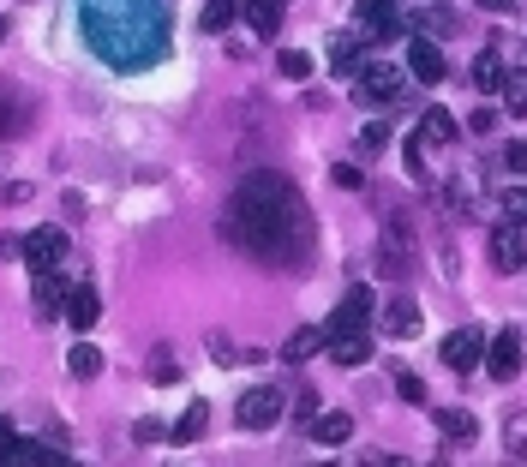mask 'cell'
I'll return each mask as SVG.
<instances>
[{"label": "cell", "instance_id": "obj_1", "mask_svg": "<svg viewBox=\"0 0 527 467\" xmlns=\"http://www.w3.org/2000/svg\"><path fill=\"white\" fill-rule=\"evenodd\" d=\"M222 240L252 252L258 264H276V270H300L306 252H312V210L300 198V186L276 168L264 174H246L240 192L228 198L222 210Z\"/></svg>", "mask_w": 527, "mask_h": 467}, {"label": "cell", "instance_id": "obj_2", "mask_svg": "<svg viewBox=\"0 0 527 467\" xmlns=\"http://www.w3.org/2000/svg\"><path fill=\"white\" fill-rule=\"evenodd\" d=\"M84 18V42L108 60V66H150L168 48V24L156 0H78Z\"/></svg>", "mask_w": 527, "mask_h": 467}, {"label": "cell", "instance_id": "obj_3", "mask_svg": "<svg viewBox=\"0 0 527 467\" xmlns=\"http://www.w3.org/2000/svg\"><path fill=\"white\" fill-rule=\"evenodd\" d=\"M354 102H408V78L390 60H366L354 72Z\"/></svg>", "mask_w": 527, "mask_h": 467}, {"label": "cell", "instance_id": "obj_4", "mask_svg": "<svg viewBox=\"0 0 527 467\" xmlns=\"http://www.w3.org/2000/svg\"><path fill=\"white\" fill-rule=\"evenodd\" d=\"M282 402H288L282 390H270V384H252V390L240 396V408H234V420H240L246 432H270V426H276V420L288 414Z\"/></svg>", "mask_w": 527, "mask_h": 467}, {"label": "cell", "instance_id": "obj_5", "mask_svg": "<svg viewBox=\"0 0 527 467\" xmlns=\"http://www.w3.org/2000/svg\"><path fill=\"white\" fill-rule=\"evenodd\" d=\"M444 198H450V210H456V216H480V210H486V174H480L474 162H456V174H450Z\"/></svg>", "mask_w": 527, "mask_h": 467}, {"label": "cell", "instance_id": "obj_6", "mask_svg": "<svg viewBox=\"0 0 527 467\" xmlns=\"http://www.w3.org/2000/svg\"><path fill=\"white\" fill-rule=\"evenodd\" d=\"M372 312H378L372 288H360V282H354V288L342 294V306L330 312V324H324V342H330V336H348V330H366V318H372Z\"/></svg>", "mask_w": 527, "mask_h": 467}, {"label": "cell", "instance_id": "obj_7", "mask_svg": "<svg viewBox=\"0 0 527 467\" xmlns=\"http://www.w3.org/2000/svg\"><path fill=\"white\" fill-rule=\"evenodd\" d=\"M438 360H444L450 372H474V366L486 360V330H474V324L450 330V336H444V348H438Z\"/></svg>", "mask_w": 527, "mask_h": 467}, {"label": "cell", "instance_id": "obj_8", "mask_svg": "<svg viewBox=\"0 0 527 467\" xmlns=\"http://www.w3.org/2000/svg\"><path fill=\"white\" fill-rule=\"evenodd\" d=\"M354 18L366 24V42H396V36H408L396 0H354Z\"/></svg>", "mask_w": 527, "mask_h": 467}, {"label": "cell", "instance_id": "obj_9", "mask_svg": "<svg viewBox=\"0 0 527 467\" xmlns=\"http://www.w3.org/2000/svg\"><path fill=\"white\" fill-rule=\"evenodd\" d=\"M378 330L390 336V342H408V336H420V306H414V294H390L378 312Z\"/></svg>", "mask_w": 527, "mask_h": 467}, {"label": "cell", "instance_id": "obj_10", "mask_svg": "<svg viewBox=\"0 0 527 467\" xmlns=\"http://www.w3.org/2000/svg\"><path fill=\"white\" fill-rule=\"evenodd\" d=\"M498 384H510L516 372H522V330H504V336H492L486 342V360H480Z\"/></svg>", "mask_w": 527, "mask_h": 467}, {"label": "cell", "instance_id": "obj_11", "mask_svg": "<svg viewBox=\"0 0 527 467\" xmlns=\"http://www.w3.org/2000/svg\"><path fill=\"white\" fill-rule=\"evenodd\" d=\"M408 72H414V84H444V48L432 42V36H408Z\"/></svg>", "mask_w": 527, "mask_h": 467}, {"label": "cell", "instance_id": "obj_12", "mask_svg": "<svg viewBox=\"0 0 527 467\" xmlns=\"http://www.w3.org/2000/svg\"><path fill=\"white\" fill-rule=\"evenodd\" d=\"M60 258H66V234L60 228H30L24 234V264L30 270H54Z\"/></svg>", "mask_w": 527, "mask_h": 467}, {"label": "cell", "instance_id": "obj_13", "mask_svg": "<svg viewBox=\"0 0 527 467\" xmlns=\"http://www.w3.org/2000/svg\"><path fill=\"white\" fill-rule=\"evenodd\" d=\"M30 120H36V114H30V96H24L18 84H0V144H6V138H24Z\"/></svg>", "mask_w": 527, "mask_h": 467}, {"label": "cell", "instance_id": "obj_14", "mask_svg": "<svg viewBox=\"0 0 527 467\" xmlns=\"http://www.w3.org/2000/svg\"><path fill=\"white\" fill-rule=\"evenodd\" d=\"M522 228H516V222H498V228H492V270H498V276H516V270H522Z\"/></svg>", "mask_w": 527, "mask_h": 467}, {"label": "cell", "instance_id": "obj_15", "mask_svg": "<svg viewBox=\"0 0 527 467\" xmlns=\"http://www.w3.org/2000/svg\"><path fill=\"white\" fill-rule=\"evenodd\" d=\"M426 150H450L456 144V114L450 108H420V132H414Z\"/></svg>", "mask_w": 527, "mask_h": 467}, {"label": "cell", "instance_id": "obj_16", "mask_svg": "<svg viewBox=\"0 0 527 467\" xmlns=\"http://www.w3.org/2000/svg\"><path fill=\"white\" fill-rule=\"evenodd\" d=\"M378 270H384L390 282H402V276L414 270V258H408V240H402V222H390V234H384V246H378Z\"/></svg>", "mask_w": 527, "mask_h": 467}, {"label": "cell", "instance_id": "obj_17", "mask_svg": "<svg viewBox=\"0 0 527 467\" xmlns=\"http://www.w3.org/2000/svg\"><path fill=\"white\" fill-rule=\"evenodd\" d=\"M240 12H246V24H252L258 42H276L282 36V0H246Z\"/></svg>", "mask_w": 527, "mask_h": 467}, {"label": "cell", "instance_id": "obj_18", "mask_svg": "<svg viewBox=\"0 0 527 467\" xmlns=\"http://www.w3.org/2000/svg\"><path fill=\"white\" fill-rule=\"evenodd\" d=\"M324 348H330V360H336V366H366V360H372V336H366V330H348V336H330Z\"/></svg>", "mask_w": 527, "mask_h": 467}, {"label": "cell", "instance_id": "obj_19", "mask_svg": "<svg viewBox=\"0 0 527 467\" xmlns=\"http://www.w3.org/2000/svg\"><path fill=\"white\" fill-rule=\"evenodd\" d=\"M60 312L72 318V330H90V324L102 318V300H96V288H72V294L60 300Z\"/></svg>", "mask_w": 527, "mask_h": 467}, {"label": "cell", "instance_id": "obj_20", "mask_svg": "<svg viewBox=\"0 0 527 467\" xmlns=\"http://www.w3.org/2000/svg\"><path fill=\"white\" fill-rule=\"evenodd\" d=\"M432 420H438V432H444L450 444H474V432H480V420H474L468 408H438Z\"/></svg>", "mask_w": 527, "mask_h": 467}, {"label": "cell", "instance_id": "obj_21", "mask_svg": "<svg viewBox=\"0 0 527 467\" xmlns=\"http://www.w3.org/2000/svg\"><path fill=\"white\" fill-rule=\"evenodd\" d=\"M330 66H336L342 78H354V72L366 66V48H360V36H336V42H330Z\"/></svg>", "mask_w": 527, "mask_h": 467}, {"label": "cell", "instance_id": "obj_22", "mask_svg": "<svg viewBox=\"0 0 527 467\" xmlns=\"http://www.w3.org/2000/svg\"><path fill=\"white\" fill-rule=\"evenodd\" d=\"M204 432H210V408H204V402H192V408L180 414V426H174L168 438H174V444H198Z\"/></svg>", "mask_w": 527, "mask_h": 467}, {"label": "cell", "instance_id": "obj_23", "mask_svg": "<svg viewBox=\"0 0 527 467\" xmlns=\"http://www.w3.org/2000/svg\"><path fill=\"white\" fill-rule=\"evenodd\" d=\"M306 432H312L318 444H348V438H354V420H348V414H318Z\"/></svg>", "mask_w": 527, "mask_h": 467}, {"label": "cell", "instance_id": "obj_24", "mask_svg": "<svg viewBox=\"0 0 527 467\" xmlns=\"http://www.w3.org/2000/svg\"><path fill=\"white\" fill-rule=\"evenodd\" d=\"M468 78H474V90H498V84H504V54H498V48H486V54L474 60V72H468Z\"/></svg>", "mask_w": 527, "mask_h": 467}, {"label": "cell", "instance_id": "obj_25", "mask_svg": "<svg viewBox=\"0 0 527 467\" xmlns=\"http://www.w3.org/2000/svg\"><path fill=\"white\" fill-rule=\"evenodd\" d=\"M60 300H66V294H60V282H54L48 270H36V318H42V324H48V318H60Z\"/></svg>", "mask_w": 527, "mask_h": 467}, {"label": "cell", "instance_id": "obj_26", "mask_svg": "<svg viewBox=\"0 0 527 467\" xmlns=\"http://www.w3.org/2000/svg\"><path fill=\"white\" fill-rule=\"evenodd\" d=\"M66 372H72L78 384H90V378L102 372V348H90V342H78V348L66 354Z\"/></svg>", "mask_w": 527, "mask_h": 467}, {"label": "cell", "instance_id": "obj_27", "mask_svg": "<svg viewBox=\"0 0 527 467\" xmlns=\"http://www.w3.org/2000/svg\"><path fill=\"white\" fill-rule=\"evenodd\" d=\"M498 90H504V108L510 114H527V66H504V84Z\"/></svg>", "mask_w": 527, "mask_h": 467}, {"label": "cell", "instance_id": "obj_28", "mask_svg": "<svg viewBox=\"0 0 527 467\" xmlns=\"http://www.w3.org/2000/svg\"><path fill=\"white\" fill-rule=\"evenodd\" d=\"M312 354H324V330H300V336H288V348H282L288 366H300V360H312Z\"/></svg>", "mask_w": 527, "mask_h": 467}, {"label": "cell", "instance_id": "obj_29", "mask_svg": "<svg viewBox=\"0 0 527 467\" xmlns=\"http://www.w3.org/2000/svg\"><path fill=\"white\" fill-rule=\"evenodd\" d=\"M234 12H240V0H204V36H222L228 24H234Z\"/></svg>", "mask_w": 527, "mask_h": 467}, {"label": "cell", "instance_id": "obj_30", "mask_svg": "<svg viewBox=\"0 0 527 467\" xmlns=\"http://www.w3.org/2000/svg\"><path fill=\"white\" fill-rule=\"evenodd\" d=\"M504 456L527 467V414H510L504 420Z\"/></svg>", "mask_w": 527, "mask_h": 467}, {"label": "cell", "instance_id": "obj_31", "mask_svg": "<svg viewBox=\"0 0 527 467\" xmlns=\"http://www.w3.org/2000/svg\"><path fill=\"white\" fill-rule=\"evenodd\" d=\"M498 210H504V222H516V228H522V234H527V186H510Z\"/></svg>", "mask_w": 527, "mask_h": 467}, {"label": "cell", "instance_id": "obj_32", "mask_svg": "<svg viewBox=\"0 0 527 467\" xmlns=\"http://www.w3.org/2000/svg\"><path fill=\"white\" fill-rule=\"evenodd\" d=\"M276 66H282V78H294V84H306V78H312V54H300V48H288Z\"/></svg>", "mask_w": 527, "mask_h": 467}, {"label": "cell", "instance_id": "obj_33", "mask_svg": "<svg viewBox=\"0 0 527 467\" xmlns=\"http://www.w3.org/2000/svg\"><path fill=\"white\" fill-rule=\"evenodd\" d=\"M498 162H504L510 174H527V138H510V144L498 150Z\"/></svg>", "mask_w": 527, "mask_h": 467}, {"label": "cell", "instance_id": "obj_34", "mask_svg": "<svg viewBox=\"0 0 527 467\" xmlns=\"http://www.w3.org/2000/svg\"><path fill=\"white\" fill-rule=\"evenodd\" d=\"M468 132H474V138H492V132H498V108H474V114H468Z\"/></svg>", "mask_w": 527, "mask_h": 467}, {"label": "cell", "instance_id": "obj_35", "mask_svg": "<svg viewBox=\"0 0 527 467\" xmlns=\"http://www.w3.org/2000/svg\"><path fill=\"white\" fill-rule=\"evenodd\" d=\"M396 396H402V402H426V378L402 372V378H396Z\"/></svg>", "mask_w": 527, "mask_h": 467}, {"label": "cell", "instance_id": "obj_36", "mask_svg": "<svg viewBox=\"0 0 527 467\" xmlns=\"http://www.w3.org/2000/svg\"><path fill=\"white\" fill-rule=\"evenodd\" d=\"M360 144H366V150H384V144H390V120H372V126L360 132Z\"/></svg>", "mask_w": 527, "mask_h": 467}, {"label": "cell", "instance_id": "obj_37", "mask_svg": "<svg viewBox=\"0 0 527 467\" xmlns=\"http://www.w3.org/2000/svg\"><path fill=\"white\" fill-rule=\"evenodd\" d=\"M174 378H180V366H174L168 354H156V360H150V384H174Z\"/></svg>", "mask_w": 527, "mask_h": 467}, {"label": "cell", "instance_id": "obj_38", "mask_svg": "<svg viewBox=\"0 0 527 467\" xmlns=\"http://www.w3.org/2000/svg\"><path fill=\"white\" fill-rule=\"evenodd\" d=\"M450 24H456V18H450V12H420V30H426V36H444V30H450Z\"/></svg>", "mask_w": 527, "mask_h": 467}, {"label": "cell", "instance_id": "obj_39", "mask_svg": "<svg viewBox=\"0 0 527 467\" xmlns=\"http://www.w3.org/2000/svg\"><path fill=\"white\" fill-rule=\"evenodd\" d=\"M294 420H300V426H312V420H318V396H312V390H306V396H294Z\"/></svg>", "mask_w": 527, "mask_h": 467}, {"label": "cell", "instance_id": "obj_40", "mask_svg": "<svg viewBox=\"0 0 527 467\" xmlns=\"http://www.w3.org/2000/svg\"><path fill=\"white\" fill-rule=\"evenodd\" d=\"M132 438H138V444H162V438H168V426H162V420H138V432H132Z\"/></svg>", "mask_w": 527, "mask_h": 467}, {"label": "cell", "instance_id": "obj_41", "mask_svg": "<svg viewBox=\"0 0 527 467\" xmlns=\"http://www.w3.org/2000/svg\"><path fill=\"white\" fill-rule=\"evenodd\" d=\"M336 186H342V192H354V186H366V174H360V168H348V162H342V168H336Z\"/></svg>", "mask_w": 527, "mask_h": 467}, {"label": "cell", "instance_id": "obj_42", "mask_svg": "<svg viewBox=\"0 0 527 467\" xmlns=\"http://www.w3.org/2000/svg\"><path fill=\"white\" fill-rule=\"evenodd\" d=\"M474 6H480V12H504V18L516 12V0H474Z\"/></svg>", "mask_w": 527, "mask_h": 467}, {"label": "cell", "instance_id": "obj_43", "mask_svg": "<svg viewBox=\"0 0 527 467\" xmlns=\"http://www.w3.org/2000/svg\"><path fill=\"white\" fill-rule=\"evenodd\" d=\"M522 270H527V258H522Z\"/></svg>", "mask_w": 527, "mask_h": 467}, {"label": "cell", "instance_id": "obj_44", "mask_svg": "<svg viewBox=\"0 0 527 467\" xmlns=\"http://www.w3.org/2000/svg\"><path fill=\"white\" fill-rule=\"evenodd\" d=\"M282 6H288V0H282Z\"/></svg>", "mask_w": 527, "mask_h": 467}]
</instances>
